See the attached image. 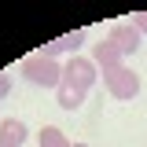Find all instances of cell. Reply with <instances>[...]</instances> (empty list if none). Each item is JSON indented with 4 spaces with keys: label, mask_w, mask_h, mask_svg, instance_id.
<instances>
[{
    "label": "cell",
    "mask_w": 147,
    "mask_h": 147,
    "mask_svg": "<svg viewBox=\"0 0 147 147\" xmlns=\"http://www.w3.org/2000/svg\"><path fill=\"white\" fill-rule=\"evenodd\" d=\"M92 63L99 66V70H114V66H121V52L114 48V40L103 37L96 48H92Z\"/></svg>",
    "instance_id": "cell-5"
},
{
    "label": "cell",
    "mask_w": 147,
    "mask_h": 147,
    "mask_svg": "<svg viewBox=\"0 0 147 147\" xmlns=\"http://www.w3.org/2000/svg\"><path fill=\"white\" fill-rule=\"evenodd\" d=\"M59 44H63V52H77V48L85 44V30H74V33H63V37H59Z\"/></svg>",
    "instance_id": "cell-8"
},
{
    "label": "cell",
    "mask_w": 147,
    "mask_h": 147,
    "mask_svg": "<svg viewBox=\"0 0 147 147\" xmlns=\"http://www.w3.org/2000/svg\"><path fill=\"white\" fill-rule=\"evenodd\" d=\"M59 52H63V44H59V37H55V40H48V44L40 48V55H48V59H55Z\"/></svg>",
    "instance_id": "cell-9"
},
{
    "label": "cell",
    "mask_w": 147,
    "mask_h": 147,
    "mask_svg": "<svg viewBox=\"0 0 147 147\" xmlns=\"http://www.w3.org/2000/svg\"><path fill=\"white\" fill-rule=\"evenodd\" d=\"M132 26H136L140 33H147V11H136V15H132Z\"/></svg>",
    "instance_id": "cell-10"
},
{
    "label": "cell",
    "mask_w": 147,
    "mask_h": 147,
    "mask_svg": "<svg viewBox=\"0 0 147 147\" xmlns=\"http://www.w3.org/2000/svg\"><path fill=\"white\" fill-rule=\"evenodd\" d=\"M103 85L114 99H136L140 96V74H132L121 63V66H114V70H103Z\"/></svg>",
    "instance_id": "cell-3"
},
{
    "label": "cell",
    "mask_w": 147,
    "mask_h": 147,
    "mask_svg": "<svg viewBox=\"0 0 147 147\" xmlns=\"http://www.w3.org/2000/svg\"><path fill=\"white\" fill-rule=\"evenodd\" d=\"M40 147H74L70 140H66V132L55 125H44L40 129Z\"/></svg>",
    "instance_id": "cell-7"
},
{
    "label": "cell",
    "mask_w": 147,
    "mask_h": 147,
    "mask_svg": "<svg viewBox=\"0 0 147 147\" xmlns=\"http://www.w3.org/2000/svg\"><path fill=\"white\" fill-rule=\"evenodd\" d=\"M7 88H11V77H7V74H0V99L7 96Z\"/></svg>",
    "instance_id": "cell-11"
},
{
    "label": "cell",
    "mask_w": 147,
    "mask_h": 147,
    "mask_svg": "<svg viewBox=\"0 0 147 147\" xmlns=\"http://www.w3.org/2000/svg\"><path fill=\"white\" fill-rule=\"evenodd\" d=\"M26 144V125L18 118H4L0 121V147H22Z\"/></svg>",
    "instance_id": "cell-6"
},
{
    "label": "cell",
    "mask_w": 147,
    "mask_h": 147,
    "mask_svg": "<svg viewBox=\"0 0 147 147\" xmlns=\"http://www.w3.org/2000/svg\"><path fill=\"white\" fill-rule=\"evenodd\" d=\"M92 85H96V63L92 59H81V55H70L66 66H63V88L88 96Z\"/></svg>",
    "instance_id": "cell-2"
},
{
    "label": "cell",
    "mask_w": 147,
    "mask_h": 147,
    "mask_svg": "<svg viewBox=\"0 0 147 147\" xmlns=\"http://www.w3.org/2000/svg\"><path fill=\"white\" fill-rule=\"evenodd\" d=\"M74 147H88V144H74Z\"/></svg>",
    "instance_id": "cell-12"
},
{
    "label": "cell",
    "mask_w": 147,
    "mask_h": 147,
    "mask_svg": "<svg viewBox=\"0 0 147 147\" xmlns=\"http://www.w3.org/2000/svg\"><path fill=\"white\" fill-rule=\"evenodd\" d=\"M22 77L30 85H37V88H59L63 85V66L55 59H48V55L33 52V55L22 59Z\"/></svg>",
    "instance_id": "cell-1"
},
{
    "label": "cell",
    "mask_w": 147,
    "mask_h": 147,
    "mask_svg": "<svg viewBox=\"0 0 147 147\" xmlns=\"http://www.w3.org/2000/svg\"><path fill=\"white\" fill-rule=\"evenodd\" d=\"M110 40H114V48H118L121 59H125V55H136V52H140L144 33H140L132 22H121V26H114V30H110Z\"/></svg>",
    "instance_id": "cell-4"
}]
</instances>
